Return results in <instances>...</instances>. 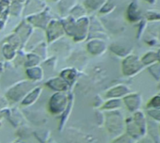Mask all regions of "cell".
Instances as JSON below:
<instances>
[{
    "label": "cell",
    "mask_w": 160,
    "mask_h": 143,
    "mask_svg": "<svg viewBox=\"0 0 160 143\" xmlns=\"http://www.w3.org/2000/svg\"><path fill=\"white\" fill-rule=\"evenodd\" d=\"M140 69H142V64L136 57H131L124 62V73L126 75L136 74Z\"/></svg>",
    "instance_id": "cell-1"
},
{
    "label": "cell",
    "mask_w": 160,
    "mask_h": 143,
    "mask_svg": "<svg viewBox=\"0 0 160 143\" xmlns=\"http://www.w3.org/2000/svg\"><path fill=\"white\" fill-rule=\"evenodd\" d=\"M124 103L130 111H138L142 104V98L138 94L129 95L124 98Z\"/></svg>",
    "instance_id": "cell-2"
},
{
    "label": "cell",
    "mask_w": 160,
    "mask_h": 143,
    "mask_svg": "<svg viewBox=\"0 0 160 143\" xmlns=\"http://www.w3.org/2000/svg\"><path fill=\"white\" fill-rule=\"evenodd\" d=\"M133 121H135V123L138 127V129H139V131L141 133V136L146 135V132H147V121H146V118H145V115L143 114V112L137 111L134 114Z\"/></svg>",
    "instance_id": "cell-3"
},
{
    "label": "cell",
    "mask_w": 160,
    "mask_h": 143,
    "mask_svg": "<svg viewBox=\"0 0 160 143\" xmlns=\"http://www.w3.org/2000/svg\"><path fill=\"white\" fill-rule=\"evenodd\" d=\"M51 101L56 102V104L50 103V111L54 114L60 113L65 106V98H62L61 96H54Z\"/></svg>",
    "instance_id": "cell-4"
},
{
    "label": "cell",
    "mask_w": 160,
    "mask_h": 143,
    "mask_svg": "<svg viewBox=\"0 0 160 143\" xmlns=\"http://www.w3.org/2000/svg\"><path fill=\"white\" fill-rule=\"evenodd\" d=\"M109 117H111V121L108 122V124H109V130L115 132L121 131L122 129V121L121 119V115H119V113H113Z\"/></svg>",
    "instance_id": "cell-5"
},
{
    "label": "cell",
    "mask_w": 160,
    "mask_h": 143,
    "mask_svg": "<svg viewBox=\"0 0 160 143\" xmlns=\"http://www.w3.org/2000/svg\"><path fill=\"white\" fill-rule=\"evenodd\" d=\"M129 91L123 87V86H120L116 89H114L113 91H111L109 93H108V96H113V97H119V96H122L124 94H126Z\"/></svg>",
    "instance_id": "cell-6"
},
{
    "label": "cell",
    "mask_w": 160,
    "mask_h": 143,
    "mask_svg": "<svg viewBox=\"0 0 160 143\" xmlns=\"http://www.w3.org/2000/svg\"><path fill=\"white\" fill-rule=\"evenodd\" d=\"M148 110H154V109H160V95L154 96L150 103L147 105Z\"/></svg>",
    "instance_id": "cell-7"
},
{
    "label": "cell",
    "mask_w": 160,
    "mask_h": 143,
    "mask_svg": "<svg viewBox=\"0 0 160 143\" xmlns=\"http://www.w3.org/2000/svg\"><path fill=\"white\" fill-rule=\"evenodd\" d=\"M156 60H157V54L153 52H150L145 55V57L142 59V62L144 64H152Z\"/></svg>",
    "instance_id": "cell-8"
},
{
    "label": "cell",
    "mask_w": 160,
    "mask_h": 143,
    "mask_svg": "<svg viewBox=\"0 0 160 143\" xmlns=\"http://www.w3.org/2000/svg\"><path fill=\"white\" fill-rule=\"evenodd\" d=\"M150 72L156 79H159L160 78V62L152 64L150 67Z\"/></svg>",
    "instance_id": "cell-9"
},
{
    "label": "cell",
    "mask_w": 160,
    "mask_h": 143,
    "mask_svg": "<svg viewBox=\"0 0 160 143\" xmlns=\"http://www.w3.org/2000/svg\"><path fill=\"white\" fill-rule=\"evenodd\" d=\"M121 106V101L116 99V100H111L109 102H108L105 106L104 108H108V109H113V108H117Z\"/></svg>",
    "instance_id": "cell-10"
},
{
    "label": "cell",
    "mask_w": 160,
    "mask_h": 143,
    "mask_svg": "<svg viewBox=\"0 0 160 143\" xmlns=\"http://www.w3.org/2000/svg\"><path fill=\"white\" fill-rule=\"evenodd\" d=\"M134 141H135V138H133L129 135H127V136L125 135V136H122L120 138H118L114 143H134Z\"/></svg>",
    "instance_id": "cell-11"
},
{
    "label": "cell",
    "mask_w": 160,
    "mask_h": 143,
    "mask_svg": "<svg viewBox=\"0 0 160 143\" xmlns=\"http://www.w3.org/2000/svg\"><path fill=\"white\" fill-rule=\"evenodd\" d=\"M148 114L154 119L157 121H160V109H154V110H148Z\"/></svg>",
    "instance_id": "cell-12"
},
{
    "label": "cell",
    "mask_w": 160,
    "mask_h": 143,
    "mask_svg": "<svg viewBox=\"0 0 160 143\" xmlns=\"http://www.w3.org/2000/svg\"><path fill=\"white\" fill-rule=\"evenodd\" d=\"M141 143H153L151 139H148V138H145V139H143V141L141 142Z\"/></svg>",
    "instance_id": "cell-13"
},
{
    "label": "cell",
    "mask_w": 160,
    "mask_h": 143,
    "mask_svg": "<svg viewBox=\"0 0 160 143\" xmlns=\"http://www.w3.org/2000/svg\"><path fill=\"white\" fill-rule=\"evenodd\" d=\"M157 59L160 60V50H159V52L157 53Z\"/></svg>",
    "instance_id": "cell-14"
},
{
    "label": "cell",
    "mask_w": 160,
    "mask_h": 143,
    "mask_svg": "<svg viewBox=\"0 0 160 143\" xmlns=\"http://www.w3.org/2000/svg\"><path fill=\"white\" fill-rule=\"evenodd\" d=\"M137 143H139V142H137Z\"/></svg>",
    "instance_id": "cell-15"
}]
</instances>
